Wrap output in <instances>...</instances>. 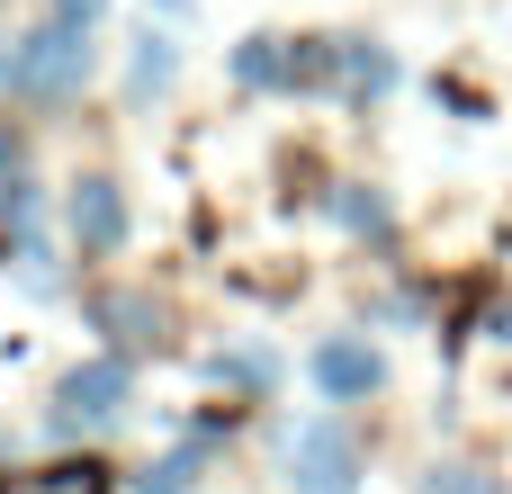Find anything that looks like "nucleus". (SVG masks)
Masks as SVG:
<instances>
[{"instance_id":"1","label":"nucleus","mask_w":512,"mask_h":494,"mask_svg":"<svg viewBox=\"0 0 512 494\" xmlns=\"http://www.w3.org/2000/svg\"><path fill=\"white\" fill-rule=\"evenodd\" d=\"M90 27H99V0H54V18L27 36V45H9V90L18 99H36V108H54V99H72L81 81H90Z\"/></svg>"},{"instance_id":"15","label":"nucleus","mask_w":512,"mask_h":494,"mask_svg":"<svg viewBox=\"0 0 512 494\" xmlns=\"http://www.w3.org/2000/svg\"><path fill=\"white\" fill-rule=\"evenodd\" d=\"M0 72H9V54H0Z\"/></svg>"},{"instance_id":"13","label":"nucleus","mask_w":512,"mask_h":494,"mask_svg":"<svg viewBox=\"0 0 512 494\" xmlns=\"http://www.w3.org/2000/svg\"><path fill=\"white\" fill-rule=\"evenodd\" d=\"M333 216H342V225H360V234H387V207H378V198H360V189H342V198H333Z\"/></svg>"},{"instance_id":"10","label":"nucleus","mask_w":512,"mask_h":494,"mask_svg":"<svg viewBox=\"0 0 512 494\" xmlns=\"http://www.w3.org/2000/svg\"><path fill=\"white\" fill-rule=\"evenodd\" d=\"M90 324H108L117 342H144L135 324H153V306H144V297H90Z\"/></svg>"},{"instance_id":"11","label":"nucleus","mask_w":512,"mask_h":494,"mask_svg":"<svg viewBox=\"0 0 512 494\" xmlns=\"http://www.w3.org/2000/svg\"><path fill=\"white\" fill-rule=\"evenodd\" d=\"M189 486H198V450H180V459H162V468L135 477V494H189Z\"/></svg>"},{"instance_id":"9","label":"nucleus","mask_w":512,"mask_h":494,"mask_svg":"<svg viewBox=\"0 0 512 494\" xmlns=\"http://www.w3.org/2000/svg\"><path fill=\"white\" fill-rule=\"evenodd\" d=\"M342 81H351V90H387V81H396V63H387L378 45H360V36H342Z\"/></svg>"},{"instance_id":"6","label":"nucleus","mask_w":512,"mask_h":494,"mask_svg":"<svg viewBox=\"0 0 512 494\" xmlns=\"http://www.w3.org/2000/svg\"><path fill=\"white\" fill-rule=\"evenodd\" d=\"M0 234H36V180H27V144L0 135Z\"/></svg>"},{"instance_id":"3","label":"nucleus","mask_w":512,"mask_h":494,"mask_svg":"<svg viewBox=\"0 0 512 494\" xmlns=\"http://www.w3.org/2000/svg\"><path fill=\"white\" fill-rule=\"evenodd\" d=\"M63 225H72V252H81V261L117 252V243H126V198H117V180H108V171L72 180V207H63Z\"/></svg>"},{"instance_id":"14","label":"nucleus","mask_w":512,"mask_h":494,"mask_svg":"<svg viewBox=\"0 0 512 494\" xmlns=\"http://www.w3.org/2000/svg\"><path fill=\"white\" fill-rule=\"evenodd\" d=\"M180 9H189V0H162V18H180Z\"/></svg>"},{"instance_id":"8","label":"nucleus","mask_w":512,"mask_h":494,"mask_svg":"<svg viewBox=\"0 0 512 494\" xmlns=\"http://www.w3.org/2000/svg\"><path fill=\"white\" fill-rule=\"evenodd\" d=\"M171 72H180V54H171V36H135V90H171Z\"/></svg>"},{"instance_id":"7","label":"nucleus","mask_w":512,"mask_h":494,"mask_svg":"<svg viewBox=\"0 0 512 494\" xmlns=\"http://www.w3.org/2000/svg\"><path fill=\"white\" fill-rule=\"evenodd\" d=\"M279 63H288V36H243L234 45V81L243 90H279Z\"/></svg>"},{"instance_id":"4","label":"nucleus","mask_w":512,"mask_h":494,"mask_svg":"<svg viewBox=\"0 0 512 494\" xmlns=\"http://www.w3.org/2000/svg\"><path fill=\"white\" fill-rule=\"evenodd\" d=\"M126 387H135V378H126V360H117V351H108V360H90V369H72V378H63V432H72V423H117Z\"/></svg>"},{"instance_id":"12","label":"nucleus","mask_w":512,"mask_h":494,"mask_svg":"<svg viewBox=\"0 0 512 494\" xmlns=\"http://www.w3.org/2000/svg\"><path fill=\"white\" fill-rule=\"evenodd\" d=\"M423 494H504V486H495L486 468H468V459H450V468H432V477H423Z\"/></svg>"},{"instance_id":"5","label":"nucleus","mask_w":512,"mask_h":494,"mask_svg":"<svg viewBox=\"0 0 512 494\" xmlns=\"http://www.w3.org/2000/svg\"><path fill=\"white\" fill-rule=\"evenodd\" d=\"M315 387L324 396H378V378H387V360L369 351V342H315Z\"/></svg>"},{"instance_id":"2","label":"nucleus","mask_w":512,"mask_h":494,"mask_svg":"<svg viewBox=\"0 0 512 494\" xmlns=\"http://www.w3.org/2000/svg\"><path fill=\"white\" fill-rule=\"evenodd\" d=\"M288 468H297V494H351V477H360V441L324 414V423H306V432L288 441Z\"/></svg>"}]
</instances>
